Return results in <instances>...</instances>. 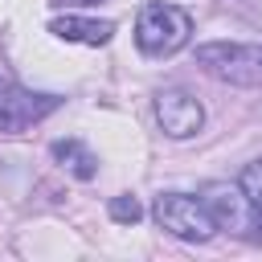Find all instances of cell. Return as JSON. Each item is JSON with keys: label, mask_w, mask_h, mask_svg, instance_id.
Segmentation results:
<instances>
[{"label": "cell", "mask_w": 262, "mask_h": 262, "mask_svg": "<svg viewBox=\"0 0 262 262\" xmlns=\"http://www.w3.org/2000/svg\"><path fill=\"white\" fill-rule=\"evenodd\" d=\"M192 41V16L180 8V4H168V0H151L139 8V20H135V49L151 61H164L172 53H180L184 45Z\"/></svg>", "instance_id": "cell-1"}, {"label": "cell", "mask_w": 262, "mask_h": 262, "mask_svg": "<svg viewBox=\"0 0 262 262\" xmlns=\"http://www.w3.org/2000/svg\"><path fill=\"white\" fill-rule=\"evenodd\" d=\"M196 66L229 86H262V45L250 41H205L196 45Z\"/></svg>", "instance_id": "cell-2"}, {"label": "cell", "mask_w": 262, "mask_h": 262, "mask_svg": "<svg viewBox=\"0 0 262 262\" xmlns=\"http://www.w3.org/2000/svg\"><path fill=\"white\" fill-rule=\"evenodd\" d=\"M151 217L164 233L180 237V242H209L217 233V221L209 217L205 201L201 196H188V192H160L156 205H151Z\"/></svg>", "instance_id": "cell-3"}, {"label": "cell", "mask_w": 262, "mask_h": 262, "mask_svg": "<svg viewBox=\"0 0 262 262\" xmlns=\"http://www.w3.org/2000/svg\"><path fill=\"white\" fill-rule=\"evenodd\" d=\"M61 106L57 94H41V90H25L12 78H0V131L4 135H20L37 123H45L53 111Z\"/></svg>", "instance_id": "cell-4"}, {"label": "cell", "mask_w": 262, "mask_h": 262, "mask_svg": "<svg viewBox=\"0 0 262 262\" xmlns=\"http://www.w3.org/2000/svg\"><path fill=\"white\" fill-rule=\"evenodd\" d=\"M151 106H156V123H160V131H164L168 139H192V135H201V127H205V106H201V98L188 94V90H180V86L160 90Z\"/></svg>", "instance_id": "cell-5"}, {"label": "cell", "mask_w": 262, "mask_h": 262, "mask_svg": "<svg viewBox=\"0 0 262 262\" xmlns=\"http://www.w3.org/2000/svg\"><path fill=\"white\" fill-rule=\"evenodd\" d=\"M201 201L209 209V217L217 221V229H229V233H258L254 225V209L246 201V192L237 188V180H213L201 188Z\"/></svg>", "instance_id": "cell-6"}, {"label": "cell", "mask_w": 262, "mask_h": 262, "mask_svg": "<svg viewBox=\"0 0 262 262\" xmlns=\"http://www.w3.org/2000/svg\"><path fill=\"white\" fill-rule=\"evenodd\" d=\"M49 33H53L57 41H70V45H106V41L115 37V20L66 12V16H53V20H49Z\"/></svg>", "instance_id": "cell-7"}, {"label": "cell", "mask_w": 262, "mask_h": 262, "mask_svg": "<svg viewBox=\"0 0 262 262\" xmlns=\"http://www.w3.org/2000/svg\"><path fill=\"white\" fill-rule=\"evenodd\" d=\"M49 156H53L57 168L70 172L74 180H94V176H98V156H94L82 139H53V143H49Z\"/></svg>", "instance_id": "cell-8"}, {"label": "cell", "mask_w": 262, "mask_h": 262, "mask_svg": "<svg viewBox=\"0 0 262 262\" xmlns=\"http://www.w3.org/2000/svg\"><path fill=\"white\" fill-rule=\"evenodd\" d=\"M237 188L246 192L250 209H254V225L262 233V160H250L242 172H237Z\"/></svg>", "instance_id": "cell-9"}, {"label": "cell", "mask_w": 262, "mask_h": 262, "mask_svg": "<svg viewBox=\"0 0 262 262\" xmlns=\"http://www.w3.org/2000/svg\"><path fill=\"white\" fill-rule=\"evenodd\" d=\"M139 217H143V209H139V201H135V196H127V192H123V196H115V201H111V221H119V225H135Z\"/></svg>", "instance_id": "cell-10"}, {"label": "cell", "mask_w": 262, "mask_h": 262, "mask_svg": "<svg viewBox=\"0 0 262 262\" xmlns=\"http://www.w3.org/2000/svg\"><path fill=\"white\" fill-rule=\"evenodd\" d=\"M57 4H86V8H90V4H98V0H57Z\"/></svg>", "instance_id": "cell-11"}]
</instances>
